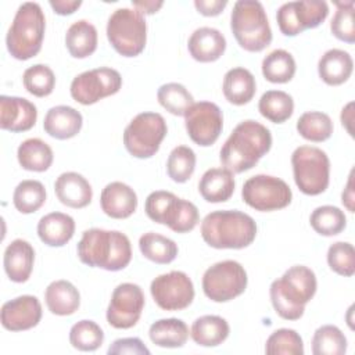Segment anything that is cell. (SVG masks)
<instances>
[{"label":"cell","instance_id":"cell-1","mask_svg":"<svg viewBox=\"0 0 355 355\" xmlns=\"http://www.w3.org/2000/svg\"><path fill=\"white\" fill-rule=\"evenodd\" d=\"M272 135L262 123L247 119L240 122L220 148V162L232 173L245 172L270 150Z\"/></svg>","mask_w":355,"mask_h":355},{"label":"cell","instance_id":"cell-2","mask_svg":"<svg viewBox=\"0 0 355 355\" xmlns=\"http://www.w3.org/2000/svg\"><path fill=\"white\" fill-rule=\"evenodd\" d=\"M76 251L82 263L110 272L125 269L132 259L130 240L118 230L98 227L85 230Z\"/></svg>","mask_w":355,"mask_h":355},{"label":"cell","instance_id":"cell-3","mask_svg":"<svg viewBox=\"0 0 355 355\" xmlns=\"http://www.w3.org/2000/svg\"><path fill=\"white\" fill-rule=\"evenodd\" d=\"M318 288L315 272L304 265L288 268L269 288L275 312L286 320H298Z\"/></svg>","mask_w":355,"mask_h":355},{"label":"cell","instance_id":"cell-4","mask_svg":"<svg viewBox=\"0 0 355 355\" xmlns=\"http://www.w3.org/2000/svg\"><path fill=\"white\" fill-rule=\"evenodd\" d=\"M255 236V220L237 209L214 211L201 222V237L212 248L241 250L248 247Z\"/></svg>","mask_w":355,"mask_h":355},{"label":"cell","instance_id":"cell-5","mask_svg":"<svg viewBox=\"0 0 355 355\" xmlns=\"http://www.w3.org/2000/svg\"><path fill=\"white\" fill-rule=\"evenodd\" d=\"M46 18L37 3H22L7 32L6 44L8 53L21 61L35 57L44 39Z\"/></svg>","mask_w":355,"mask_h":355},{"label":"cell","instance_id":"cell-6","mask_svg":"<svg viewBox=\"0 0 355 355\" xmlns=\"http://www.w3.org/2000/svg\"><path fill=\"white\" fill-rule=\"evenodd\" d=\"M230 29L241 49L258 53L272 42V29L261 1L239 0L230 15Z\"/></svg>","mask_w":355,"mask_h":355},{"label":"cell","instance_id":"cell-7","mask_svg":"<svg viewBox=\"0 0 355 355\" xmlns=\"http://www.w3.org/2000/svg\"><path fill=\"white\" fill-rule=\"evenodd\" d=\"M144 209L153 222L166 225L176 233L191 232L200 220L198 209L191 201L179 198L165 190L150 193L146 198Z\"/></svg>","mask_w":355,"mask_h":355},{"label":"cell","instance_id":"cell-8","mask_svg":"<svg viewBox=\"0 0 355 355\" xmlns=\"http://www.w3.org/2000/svg\"><path fill=\"white\" fill-rule=\"evenodd\" d=\"M107 37L121 55H139L147 42V24L143 14L136 8H116L107 22Z\"/></svg>","mask_w":355,"mask_h":355},{"label":"cell","instance_id":"cell-9","mask_svg":"<svg viewBox=\"0 0 355 355\" xmlns=\"http://www.w3.org/2000/svg\"><path fill=\"white\" fill-rule=\"evenodd\" d=\"M293 175L297 187L306 196L326 191L330 182V159L313 146H300L291 154Z\"/></svg>","mask_w":355,"mask_h":355},{"label":"cell","instance_id":"cell-10","mask_svg":"<svg viewBox=\"0 0 355 355\" xmlns=\"http://www.w3.org/2000/svg\"><path fill=\"white\" fill-rule=\"evenodd\" d=\"M166 132V122L161 114L140 112L123 130L125 148L136 158H151L159 150Z\"/></svg>","mask_w":355,"mask_h":355},{"label":"cell","instance_id":"cell-11","mask_svg":"<svg viewBox=\"0 0 355 355\" xmlns=\"http://www.w3.org/2000/svg\"><path fill=\"white\" fill-rule=\"evenodd\" d=\"M248 277L244 266L226 259L209 266L202 276V291L214 302H227L241 295L247 288Z\"/></svg>","mask_w":355,"mask_h":355},{"label":"cell","instance_id":"cell-12","mask_svg":"<svg viewBox=\"0 0 355 355\" xmlns=\"http://www.w3.org/2000/svg\"><path fill=\"white\" fill-rule=\"evenodd\" d=\"M243 201L262 212L286 208L293 198L290 186L280 178L255 175L245 180L241 190Z\"/></svg>","mask_w":355,"mask_h":355},{"label":"cell","instance_id":"cell-13","mask_svg":"<svg viewBox=\"0 0 355 355\" xmlns=\"http://www.w3.org/2000/svg\"><path fill=\"white\" fill-rule=\"evenodd\" d=\"M121 86V73L114 68L101 67L76 75L71 82L69 92L71 97L76 103L82 105H90L104 97L118 93Z\"/></svg>","mask_w":355,"mask_h":355},{"label":"cell","instance_id":"cell-14","mask_svg":"<svg viewBox=\"0 0 355 355\" xmlns=\"http://www.w3.org/2000/svg\"><path fill=\"white\" fill-rule=\"evenodd\" d=\"M329 15V6L323 0H297L279 7L276 21L284 36H297L306 29L319 26Z\"/></svg>","mask_w":355,"mask_h":355},{"label":"cell","instance_id":"cell-15","mask_svg":"<svg viewBox=\"0 0 355 355\" xmlns=\"http://www.w3.org/2000/svg\"><path fill=\"white\" fill-rule=\"evenodd\" d=\"M154 302L164 311H182L194 300L191 279L180 270L157 276L150 284Z\"/></svg>","mask_w":355,"mask_h":355},{"label":"cell","instance_id":"cell-16","mask_svg":"<svg viewBox=\"0 0 355 355\" xmlns=\"http://www.w3.org/2000/svg\"><path fill=\"white\" fill-rule=\"evenodd\" d=\"M184 126L189 137L201 147L212 146L222 133L223 115L211 101L194 103L184 114Z\"/></svg>","mask_w":355,"mask_h":355},{"label":"cell","instance_id":"cell-17","mask_svg":"<svg viewBox=\"0 0 355 355\" xmlns=\"http://www.w3.org/2000/svg\"><path fill=\"white\" fill-rule=\"evenodd\" d=\"M144 304L146 298L140 286L121 283L112 291L107 308V322L115 329H130L139 322Z\"/></svg>","mask_w":355,"mask_h":355},{"label":"cell","instance_id":"cell-18","mask_svg":"<svg viewBox=\"0 0 355 355\" xmlns=\"http://www.w3.org/2000/svg\"><path fill=\"white\" fill-rule=\"evenodd\" d=\"M42 304L35 295H19L3 304L0 311L1 326L10 331H24L39 324Z\"/></svg>","mask_w":355,"mask_h":355},{"label":"cell","instance_id":"cell-19","mask_svg":"<svg viewBox=\"0 0 355 355\" xmlns=\"http://www.w3.org/2000/svg\"><path fill=\"white\" fill-rule=\"evenodd\" d=\"M37 119L33 103L24 97L0 96V128L10 132H26Z\"/></svg>","mask_w":355,"mask_h":355},{"label":"cell","instance_id":"cell-20","mask_svg":"<svg viewBox=\"0 0 355 355\" xmlns=\"http://www.w3.org/2000/svg\"><path fill=\"white\" fill-rule=\"evenodd\" d=\"M100 205L107 216L126 219L137 208V196L126 183L111 182L101 191Z\"/></svg>","mask_w":355,"mask_h":355},{"label":"cell","instance_id":"cell-21","mask_svg":"<svg viewBox=\"0 0 355 355\" xmlns=\"http://www.w3.org/2000/svg\"><path fill=\"white\" fill-rule=\"evenodd\" d=\"M54 191L61 204L69 208H85L93 198V190L85 176L78 172H64L54 182Z\"/></svg>","mask_w":355,"mask_h":355},{"label":"cell","instance_id":"cell-22","mask_svg":"<svg viewBox=\"0 0 355 355\" xmlns=\"http://www.w3.org/2000/svg\"><path fill=\"white\" fill-rule=\"evenodd\" d=\"M187 49L196 61L212 62L219 60L225 53L226 39L220 31L209 26H201L190 35Z\"/></svg>","mask_w":355,"mask_h":355},{"label":"cell","instance_id":"cell-23","mask_svg":"<svg viewBox=\"0 0 355 355\" xmlns=\"http://www.w3.org/2000/svg\"><path fill=\"white\" fill-rule=\"evenodd\" d=\"M33 262L35 250L26 240L15 239L6 247L3 265L11 282L25 283L31 277Z\"/></svg>","mask_w":355,"mask_h":355},{"label":"cell","instance_id":"cell-24","mask_svg":"<svg viewBox=\"0 0 355 355\" xmlns=\"http://www.w3.org/2000/svg\"><path fill=\"white\" fill-rule=\"evenodd\" d=\"M83 125L82 114L69 105L51 107L43 121L44 132L58 140L75 137Z\"/></svg>","mask_w":355,"mask_h":355},{"label":"cell","instance_id":"cell-25","mask_svg":"<svg viewBox=\"0 0 355 355\" xmlns=\"http://www.w3.org/2000/svg\"><path fill=\"white\" fill-rule=\"evenodd\" d=\"M75 233V220L62 212H50L40 218L37 223L39 239L50 247L65 245Z\"/></svg>","mask_w":355,"mask_h":355},{"label":"cell","instance_id":"cell-26","mask_svg":"<svg viewBox=\"0 0 355 355\" xmlns=\"http://www.w3.org/2000/svg\"><path fill=\"white\" fill-rule=\"evenodd\" d=\"M354 61L348 51L341 49L327 50L318 62L320 79L330 86H338L347 82L352 73Z\"/></svg>","mask_w":355,"mask_h":355},{"label":"cell","instance_id":"cell-27","mask_svg":"<svg viewBox=\"0 0 355 355\" xmlns=\"http://www.w3.org/2000/svg\"><path fill=\"white\" fill-rule=\"evenodd\" d=\"M223 96L233 105H244L252 100L257 92L254 75L243 67L229 69L223 76Z\"/></svg>","mask_w":355,"mask_h":355},{"label":"cell","instance_id":"cell-28","mask_svg":"<svg viewBox=\"0 0 355 355\" xmlns=\"http://www.w3.org/2000/svg\"><path fill=\"white\" fill-rule=\"evenodd\" d=\"M233 173L225 168H211L204 172L198 183L201 197L208 202H225L234 193Z\"/></svg>","mask_w":355,"mask_h":355},{"label":"cell","instance_id":"cell-29","mask_svg":"<svg viewBox=\"0 0 355 355\" xmlns=\"http://www.w3.org/2000/svg\"><path fill=\"white\" fill-rule=\"evenodd\" d=\"M44 301L53 315L68 316L79 309L80 294L71 282L55 280L47 286Z\"/></svg>","mask_w":355,"mask_h":355},{"label":"cell","instance_id":"cell-30","mask_svg":"<svg viewBox=\"0 0 355 355\" xmlns=\"http://www.w3.org/2000/svg\"><path fill=\"white\" fill-rule=\"evenodd\" d=\"M229 323L218 315L200 316L194 320L190 330L193 341L201 347H216L229 337Z\"/></svg>","mask_w":355,"mask_h":355},{"label":"cell","instance_id":"cell-31","mask_svg":"<svg viewBox=\"0 0 355 355\" xmlns=\"http://www.w3.org/2000/svg\"><path fill=\"white\" fill-rule=\"evenodd\" d=\"M65 46L73 58H86L97 49V29L86 19L75 21L65 33Z\"/></svg>","mask_w":355,"mask_h":355},{"label":"cell","instance_id":"cell-32","mask_svg":"<svg viewBox=\"0 0 355 355\" xmlns=\"http://www.w3.org/2000/svg\"><path fill=\"white\" fill-rule=\"evenodd\" d=\"M148 336L153 344L158 347L180 348L189 338V327L182 319H159L150 326Z\"/></svg>","mask_w":355,"mask_h":355},{"label":"cell","instance_id":"cell-33","mask_svg":"<svg viewBox=\"0 0 355 355\" xmlns=\"http://www.w3.org/2000/svg\"><path fill=\"white\" fill-rule=\"evenodd\" d=\"M17 158L19 165L26 171L44 172L51 166L54 155L51 147L46 141L37 137H32L24 140L19 144L17 150Z\"/></svg>","mask_w":355,"mask_h":355},{"label":"cell","instance_id":"cell-34","mask_svg":"<svg viewBox=\"0 0 355 355\" xmlns=\"http://www.w3.org/2000/svg\"><path fill=\"white\" fill-rule=\"evenodd\" d=\"M139 248L143 257L159 265L171 263L179 251L173 240L154 232H147L139 239Z\"/></svg>","mask_w":355,"mask_h":355},{"label":"cell","instance_id":"cell-35","mask_svg":"<svg viewBox=\"0 0 355 355\" xmlns=\"http://www.w3.org/2000/svg\"><path fill=\"white\" fill-rule=\"evenodd\" d=\"M295 60L283 49L270 51L262 60V75L272 83H287L295 75Z\"/></svg>","mask_w":355,"mask_h":355},{"label":"cell","instance_id":"cell-36","mask_svg":"<svg viewBox=\"0 0 355 355\" xmlns=\"http://www.w3.org/2000/svg\"><path fill=\"white\" fill-rule=\"evenodd\" d=\"M258 110L270 122L283 123L294 112V100L283 90H268L261 96Z\"/></svg>","mask_w":355,"mask_h":355},{"label":"cell","instance_id":"cell-37","mask_svg":"<svg viewBox=\"0 0 355 355\" xmlns=\"http://www.w3.org/2000/svg\"><path fill=\"white\" fill-rule=\"evenodd\" d=\"M331 118L320 111H306L297 121L298 133L309 141L320 143L327 140L333 133Z\"/></svg>","mask_w":355,"mask_h":355},{"label":"cell","instance_id":"cell-38","mask_svg":"<svg viewBox=\"0 0 355 355\" xmlns=\"http://www.w3.org/2000/svg\"><path fill=\"white\" fill-rule=\"evenodd\" d=\"M309 223L320 236H336L345 229L347 218L338 207L322 205L312 211Z\"/></svg>","mask_w":355,"mask_h":355},{"label":"cell","instance_id":"cell-39","mask_svg":"<svg viewBox=\"0 0 355 355\" xmlns=\"http://www.w3.org/2000/svg\"><path fill=\"white\" fill-rule=\"evenodd\" d=\"M46 201V189L42 182L28 179L18 183L12 194V202L21 214L36 212Z\"/></svg>","mask_w":355,"mask_h":355},{"label":"cell","instance_id":"cell-40","mask_svg":"<svg viewBox=\"0 0 355 355\" xmlns=\"http://www.w3.org/2000/svg\"><path fill=\"white\" fill-rule=\"evenodd\" d=\"M347 351L344 333L333 324H324L315 330L312 337L313 355H343Z\"/></svg>","mask_w":355,"mask_h":355},{"label":"cell","instance_id":"cell-41","mask_svg":"<svg viewBox=\"0 0 355 355\" xmlns=\"http://www.w3.org/2000/svg\"><path fill=\"white\" fill-rule=\"evenodd\" d=\"M157 98L166 111L178 116H184L186 111L194 104V98L190 92L183 85L176 82H169L159 86Z\"/></svg>","mask_w":355,"mask_h":355},{"label":"cell","instance_id":"cell-42","mask_svg":"<svg viewBox=\"0 0 355 355\" xmlns=\"http://www.w3.org/2000/svg\"><path fill=\"white\" fill-rule=\"evenodd\" d=\"M104 341L103 329L93 320H79L69 330V343L79 351H96Z\"/></svg>","mask_w":355,"mask_h":355},{"label":"cell","instance_id":"cell-43","mask_svg":"<svg viewBox=\"0 0 355 355\" xmlns=\"http://www.w3.org/2000/svg\"><path fill=\"white\" fill-rule=\"evenodd\" d=\"M196 153L187 146L175 147L166 159L168 176L176 183L187 182L196 169Z\"/></svg>","mask_w":355,"mask_h":355},{"label":"cell","instance_id":"cell-44","mask_svg":"<svg viewBox=\"0 0 355 355\" xmlns=\"http://www.w3.org/2000/svg\"><path fill=\"white\" fill-rule=\"evenodd\" d=\"M22 82L31 94L36 97H46L54 90L55 75L50 67L44 64H36L25 69Z\"/></svg>","mask_w":355,"mask_h":355},{"label":"cell","instance_id":"cell-45","mask_svg":"<svg viewBox=\"0 0 355 355\" xmlns=\"http://www.w3.org/2000/svg\"><path fill=\"white\" fill-rule=\"evenodd\" d=\"M337 10L330 22L331 33L341 42H355V3L334 1Z\"/></svg>","mask_w":355,"mask_h":355},{"label":"cell","instance_id":"cell-46","mask_svg":"<svg viewBox=\"0 0 355 355\" xmlns=\"http://www.w3.org/2000/svg\"><path fill=\"white\" fill-rule=\"evenodd\" d=\"M265 352L269 355H302L304 343L293 329H277L266 340Z\"/></svg>","mask_w":355,"mask_h":355},{"label":"cell","instance_id":"cell-47","mask_svg":"<svg viewBox=\"0 0 355 355\" xmlns=\"http://www.w3.org/2000/svg\"><path fill=\"white\" fill-rule=\"evenodd\" d=\"M327 263L337 275L349 277L355 272V250L351 243L337 241L327 250Z\"/></svg>","mask_w":355,"mask_h":355},{"label":"cell","instance_id":"cell-48","mask_svg":"<svg viewBox=\"0 0 355 355\" xmlns=\"http://www.w3.org/2000/svg\"><path fill=\"white\" fill-rule=\"evenodd\" d=\"M110 355H150V349L143 344V341L137 337H128V338H118L115 340L108 351Z\"/></svg>","mask_w":355,"mask_h":355},{"label":"cell","instance_id":"cell-49","mask_svg":"<svg viewBox=\"0 0 355 355\" xmlns=\"http://www.w3.org/2000/svg\"><path fill=\"white\" fill-rule=\"evenodd\" d=\"M227 6L226 0H196L194 7L205 17H216Z\"/></svg>","mask_w":355,"mask_h":355},{"label":"cell","instance_id":"cell-50","mask_svg":"<svg viewBox=\"0 0 355 355\" xmlns=\"http://www.w3.org/2000/svg\"><path fill=\"white\" fill-rule=\"evenodd\" d=\"M50 7L58 15H69L73 14L80 6V0H50Z\"/></svg>","mask_w":355,"mask_h":355},{"label":"cell","instance_id":"cell-51","mask_svg":"<svg viewBox=\"0 0 355 355\" xmlns=\"http://www.w3.org/2000/svg\"><path fill=\"white\" fill-rule=\"evenodd\" d=\"M352 175H354V171H351V173H349V176H348V180H347V184H345V189L343 190V194H341V201H343V204L345 205V208H347L349 212H354V211H355V208H354L355 197H354Z\"/></svg>","mask_w":355,"mask_h":355},{"label":"cell","instance_id":"cell-52","mask_svg":"<svg viewBox=\"0 0 355 355\" xmlns=\"http://www.w3.org/2000/svg\"><path fill=\"white\" fill-rule=\"evenodd\" d=\"M132 4H133V8H136L141 14H154L164 6V1H154V0H141V1H139V0H133Z\"/></svg>","mask_w":355,"mask_h":355},{"label":"cell","instance_id":"cell-53","mask_svg":"<svg viewBox=\"0 0 355 355\" xmlns=\"http://www.w3.org/2000/svg\"><path fill=\"white\" fill-rule=\"evenodd\" d=\"M352 107H354V103L351 101V103H348L344 108H343V111H341V123H343V126L347 129V132L351 135V136H354V133H352V128H351V123H352Z\"/></svg>","mask_w":355,"mask_h":355}]
</instances>
